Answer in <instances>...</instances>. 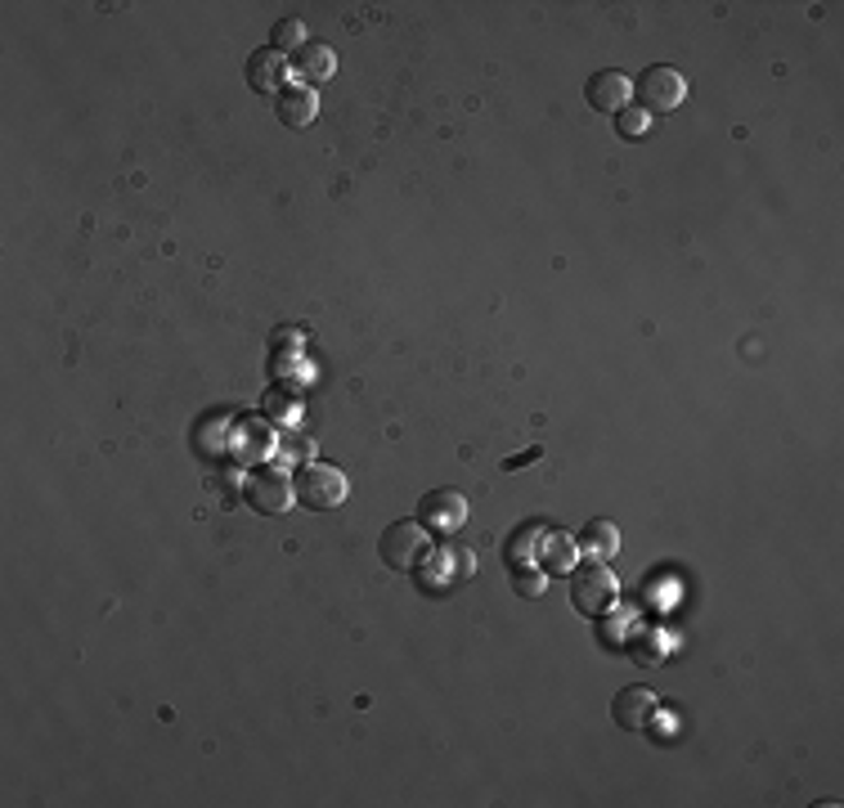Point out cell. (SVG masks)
<instances>
[{"instance_id":"cell-1","label":"cell","mask_w":844,"mask_h":808,"mask_svg":"<svg viewBox=\"0 0 844 808\" xmlns=\"http://www.w3.org/2000/svg\"><path fill=\"white\" fill-rule=\"evenodd\" d=\"M378 553H382V562L391 571L409 575V571H418L431 558V530L423 522H391L382 543H378Z\"/></svg>"},{"instance_id":"cell-2","label":"cell","mask_w":844,"mask_h":808,"mask_svg":"<svg viewBox=\"0 0 844 808\" xmlns=\"http://www.w3.org/2000/svg\"><path fill=\"white\" fill-rule=\"evenodd\" d=\"M292 490H297V503H306L310 512H333L351 494L346 476L338 467H328V463H306L297 476H292Z\"/></svg>"},{"instance_id":"cell-3","label":"cell","mask_w":844,"mask_h":808,"mask_svg":"<svg viewBox=\"0 0 844 808\" xmlns=\"http://www.w3.org/2000/svg\"><path fill=\"white\" fill-rule=\"evenodd\" d=\"M634 95H638V108L643 113H674V108L687 99V82H683V72L678 68H665V63H656L647 68L643 77L634 82Z\"/></svg>"},{"instance_id":"cell-4","label":"cell","mask_w":844,"mask_h":808,"mask_svg":"<svg viewBox=\"0 0 844 808\" xmlns=\"http://www.w3.org/2000/svg\"><path fill=\"white\" fill-rule=\"evenodd\" d=\"M615 575L607 571V562H589V566H579L571 571V602L579 615H602L615 607Z\"/></svg>"},{"instance_id":"cell-5","label":"cell","mask_w":844,"mask_h":808,"mask_svg":"<svg viewBox=\"0 0 844 808\" xmlns=\"http://www.w3.org/2000/svg\"><path fill=\"white\" fill-rule=\"evenodd\" d=\"M292 499H297V490H292V481H288L283 472H274V467L252 472V481H247L252 512H261V517H279V512L292 507Z\"/></svg>"},{"instance_id":"cell-6","label":"cell","mask_w":844,"mask_h":808,"mask_svg":"<svg viewBox=\"0 0 844 808\" xmlns=\"http://www.w3.org/2000/svg\"><path fill=\"white\" fill-rule=\"evenodd\" d=\"M584 99H589V108H598V113H625V108L634 103V77H625V72H594L589 86H584Z\"/></svg>"},{"instance_id":"cell-7","label":"cell","mask_w":844,"mask_h":808,"mask_svg":"<svg viewBox=\"0 0 844 808\" xmlns=\"http://www.w3.org/2000/svg\"><path fill=\"white\" fill-rule=\"evenodd\" d=\"M418 522L427 530H458L467 522V499L458 490H431L418 503Z\"/></svg>"},{"instance_id":"cell-8","label":"cell","mask_w":844,"mask_h":808,"mask_svg":"<svg viewBox=\"0 0 844 808\" xmlns=\"http://www.w3.org/2000/svg\"><path fill=\"white\" fill-rule=\"evenodd\" d=\"M656 714V696L647 687H625V691H615V701H611V719L615 727H625V732H638L647 727Z\"/></svg>"},{"instance_id":"cell-9","label":"cell","mask_w":844,"mask_h":808,"mask_svg":"<svg viewBox=\"0 0 844 808\" xmlns=\"http://www.w3.org/2000/svg\"><path fill=\"white\" fill-rule=\"evenodd\" d=\"M247 82H252V90H274V95H283L288 86V59L279 54V50H256L252 59H247Z\"/></svg>"},{"instance_id":"cell-10","label":"cell","mask_w":844,"mask_h":808,"mask_svg":"<svg viewBox=\"0 0 844 808\" xmlns=\"http://www.w3.org/2000/svg\"><path fill=\"white\" fill-rule=\"evenodd\" d=\"M279 118H283V126H292V131H306V126L319 118V95H315L310 86H288V90L279 95Z\"/></svg>"},{"instance_id":"cell-11","label":"cell","mask_w":844,"mask_h":808,"mask_svg":"<svg viewBox=\"0 0 844 808\" xmlns=\"http://www.w3.org/2000/svg\"><path fill=\"white\" fill-rule=\"evenodd\" d=\"M292 68H297V77L302 82H328L338 72V54L328 50L323 41H306L297 50V59H292Z\"/></svg>"},{"instance_id":"cell-12","label":"cell","mask_w":844,"mask_h":808,"mask_svg":"<svg viewBox=\"0 0 844 808\" xmlns=\"http://www.w3.org/2000/svg\"><path fill=\"white\" fill-rule=\"evenodd\" d=\"M579 543V553L584 558H594V562H611L615 553H620V530H615V522H589L584 526V535L575 539Z\"/></svg>"},{"instance_id":"cell-13","label":"cell","mask_w":844,"mask_h":808,"mask_svg":"<svg viewBox=\"0 0 844 808\" xmlns=\"http://www.w3.org/2000/svg\"><path fill=\"white\" fill-rule=\"evenodd\" d=\"M543 562L548 571H575V558H579V543L571 535H543Z\"/></svg>"},{"instance_id":"cell-14","label":"cell","mask_w":844,"mask_h":808,"mask_svg":"<svg viewBox=\"0 0 844 808\" xmlns=\"http://www.w3.org/2000/svg\"><path fill=\"white\" fill-rule=\"evenodd\" d=\"M476 575V558L467 543H450L445 548V584H467Z\"/></svg>"},{"instance_id":"cell-15","label":"cell","mask_w":844,"mask_h":808,"mask_svg":"<svg viewBox=\"0 0 844 808\" xmlns=\"http://www.w3.org/2000/svg\"><path fill=\"white\" fill-rule=\"evenodd\" d=\"M615 131H620V139H643L647 131H651V113H643V108H625V113H615Z\"/></svg>"},{"instance_id":"cell-16","label":"cell","mask_w":844,"mask_h":808,"mask_svg":"<svg viewBox=\"0 0 844 808\" xmlns=\"http://www.w3.org/2000/svg\"><path fill=\"white\" fill-rule=\"evenodd\" d=\"M270 41H274L279 54H283V50H302V46H306V27H302L297 19H283V23H274Z\"/></svg>"},{"instance_id":"cell-17","label":"cell","mask_w":844,"mask_h":808,"mask_svg":"<svg viewBox=\"0 0 844 808\" xmlns=\"http://www.w3.org/2000/svg\"><path fill=\"white\" fill-rule=\"evenodd\" d=\"M512 579H517V593H522V598H539V593H543V575H539V571H522V566H517V571H512Z\"/></svg>"},{"instance_id":"cell-18","label":"cell","mask_w":844,"mask_h":808,"mask_svg":"<svg viewBox=\"0 0 844 808\" xmlns=\"http://www.w3.org/2000/svg\"><path fill=\"white\" fill-rule=\"evenodd\" d=\"M530 458H539V450H530V454H517V458H507V463H503V467H507V472H512V467H522V463H530Z\"/></svg>"}]
</instances>
